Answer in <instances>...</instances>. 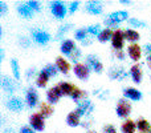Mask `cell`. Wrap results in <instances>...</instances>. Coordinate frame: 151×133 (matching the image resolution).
Listing matches in <instances>:
<instances>
[{"mask_svg": "<svg viewBox=\"0 0 151 133\" xmlns=\"http://www.w3.org/2000/svg\"><path fill=\"white\" fill-rule=\"evenodd\" d=\"M49 11L52 13V16L57 20H64L66 17V13L68 12V7L65 5L64 1H60V0H55V1L49 3Z\"/></svg>", "mask_w": 151, "mask_h": 133, "instance_id": "1", "label": "cell"}, {"mask_svg": "<svg viewBox=\"0 0 151 133\" xmlns=\"http://www.w3.org/2000/svg\"><path fill=\"white\" fill-rule=\"evenodd\" d=\"M31 36H32V39H33V41L39 45H47L48 43L52 40L50 33L42 28H33L31 31Z\"/></svg>", "mask_w": 151, "mask_h": 133, "instance_id": "2", "label": "cell"}, {"mask_svg": "<svg viewBox=\"0 0 151 133\" xmlns=\"http://www.w3.org/2000/svg\"><path fill=\"white\" fill-rule=\"evenodd\" d=\"M94 109H96L94 102L91 101V100L86 99V100H83V101L78 102L77 108H76L74 110L81 116V117H85L86 118V117H90V115L94 112Z\"/></svg>", "mask_w": 151, "mask_h": 133, "instance_id": "3", "label": "cell"}, {"mask_svg": "<svg viewBox=\"0 0 151 133\" xmlns=\"http://www.w3.org/2000/svg\"><path fill=\"white\" fill-rule=\"evenodd\" d=\"M25 104L28 108H31V109H33V108H36L37 105H40V96H39V92L36 91V88H33V86H29V88H27L25 91Z\"/></svg>", "mask_w": 151, "mask_h": 133, "instance_id": "4", "label": "cell"}, {"mask_svg": "<svg viewBox=\"0 0 151 133\" xmlns=\"http://www.w3.org/2000/svg\"><path fill=\"white\" fill-rule=\"evenodd\" d=\"M115 113L119 118H126L127 120V117L131 113V104L126 99H119L117 105H115Z\"/></svg>", "mask_w": 151, "mask_h": 133, "instance_id": "5", "label": "cell"}, {"mask_svg": "<svg viewBox=\"0 0 151 133\" xmlns=\"http://www.w3.org/2000/svg\"><path fill=\"white\" fill-rule=\"evenodd\" d=\"M85 63H86V65L90 68L94 73H97V75H101V73L104 72V69H105L104 64H102V61L98 59V56L93 55V53H90V55L86 56Z\"/></svg>", "mask_w": 151, "mask_h": 133, "instance_id": "6", "label": "cell"}, {"mask_svg": "<svg viewBox=\"0 0 151 133\" xmlns=\"http://www.w3.org/2000/svg\"><path fill=\"white\" fill-rule=\"evenodd\" d=\"M73 72H74V76L78 80L86 81L90 77L91 69L86 65V63H77V64H74V67H73Z\"/></svg>", "mask_w": 151, "mask_h": 133, "instance_id": "7", "label": "cell"}, {"mask_svg": "<svg viewBox=\"0 0 151 133\" xmlns=\"http://www.w3.org/2000/svg\"><path fill=\"white\" fill-rule=\"evenodd\" d=\"M29 126L36 132H42L45 129V118L40 113H32L28 118Z\"/></svg>", "mask_w": 151, "mask_h": 133, "instance_id": "8", "label": "cell"}, {"mask_svg": "<svg viewBox=\"0 0 151 133\" xmlns=\"http://www.w3.org/2000/svg\"><path fill=\"white\" fill-rule=\"evenodd\" d=\"M125 32L122 29H114V33H113L111 37V47L114 51H122L123 45H125Z\"/></svg>", "mask_w": 151, "mask_h": 133, "instance_id": "9", "label": "cell"}, {"mask_svg": "<svg viewBox=\"0 0 151 133\" xmlns=\"http://www.w3.org/2000/svg\"><path fill=\"white\" fill-rule=\"evenodd\" d=\"M24 102L25 101H23L20 97L11 96V97H8L7 101H5V107H7V109H9L11 112L19 113L24 109Z\"/></svg>", "mask_w": 151, "mask_h": 133, "instance_id": "10", "label": "cell"}, {"mask_svg": "<svg viewBox=\"0 0 151 133\" xmlns=\"http://www.w3.org/2000/svg\"><path fill=\"white\" fill-rule=\"evenodd\" d=\"M0 86H1V89L5 93H13V92L16 91L15 80H13L11 76L5 75V73H3V75L0 76Z\"/></svg>", "mask_w": 151, "mask_h": 133, "instance_id": "11", "label": "cell"}, {"mask_svg": "<svg viewBox=\"0 0 151 133\" xmlns=\"http://www.w3.org/2000/svg\"><path fill=\"white\" fill-rule=\"evenodd\" d=\"M107 75H109L110 80L123 81L125 78H127L129 76H130V73L126 72L125 68H122V67H113V68H110V69H109Z\"/></svg>", "mask_w": 151, "mask_h": 133, "instance_id": "12", "label": "cell"}, {"mask_svg": "<svg viewBox=\"0 0 151 133\" xmlns=\"http://www.w3.org/2000/svg\"><path fill=\"white\" fill-rule=\"evenodd\" d=\"M142 55H143V49L142 47L137 43V44H130L127 47V56L130 60H133L135 64L139 63V60L142 59Z\"/></svg>", "mask_w": 151, "mask_h": 133, "instance_id": "13", "label": "cell"}, {"mask_svg": "<svg viewBox=\"0 0 151 133\" xmlns=\"http://www.w3.org/2000/svg\"><path fill=\"white\" fill-rule=\"evenodd\" d=\"M123 99L126 100H131V101H141L142 100V92L138 88H134V86H126L122 91Z\"/></svg>", "mask_w": 151, "mask_h": 133, "instance_id": "14", "label": "cell"}, {"mask_svg": "<svg viewBox=\"0 0 151 133\" xmlns=\"http://www.w3.org/2000/svg\"><path fill=\"white\" fill-rule=\"evenodd\" d=\"M63 97V93H61L58 85H53L50 86L49 89L47 91V101L49 102L50 105H55L60 101V99Z\"/></svg>", "mask_w": 151, "mask_h": 133, "instance_id": "15", "label": "cell"}, {"mask_svg": "<svg viewBox=\"0 0 151 133\" xmlns=\"http://www.w3.org/2000/svg\"><path fill=\"white\" fill-rule=\"evenodd\" d=\"M77 48V45H76L74 40L72 39H64L63 41H61L60 44V52L63 56H66V57H69V56L73 53V51Z\"/></svg>", "mask_w": 151, "mask_h": 133, "instance_id": "16", "label": "cell"}, {"mask_svg": "<svg viewBox=\"0 0 151 133\" xmlns=\"http://www.w3.org/2000/svg\"><path fill=\"white\" fill-rule=\"evenodd\" d=\"M55 64H56V67H57V69H58V72L60 73H63V75H65V76L69 75L72 67H70V63H69L64 56H57V57H56Z\"/></svg>", "mask_w": 151, "mask_h": 133, "instance_id": "17", "label": "cell"}, {"mask_svg": "<svg viewBox=\"0 0 151 133\" xmlns=\"http://www.w3.org/2000/svg\"><path fill=\"white\" fill-rule=\"evenodd\" d=\"M129 73H130V77H131V80L134 81V84H141L142 83V78H143V70H142V67H141L139 63L131 65Z\"/></svg>", "mask_w": 151, "mask_h": 133, "instance_id": "18", "label": "cell"}, {"mask_svg": "<svg viewBox=\"0 0 151 133\" xmlns=\"http://www.w3.org/2000/svg\"><path fill=\"white\" fill-rule=\"evenodd\" d=\"M16 11H17L19 16L23 19H32L35 15L33 9H32L27 3H19V4L16 5Z\"/></svg>", "mask_w": 151, "mask_h": 133, "instance_id": "19", "label": "cell"}, {"mask_svg": "<svg viewBox=\"0 0 151 133\" xmlns=\"http://www.w3.org/2000/svg\"><path fill=\"white\" fill-rule=\"evenodd\" d=\"M85 9H86V12L90 13V15L97 16L104 12V4H102L101 1H89V3H86Z\"/></svg>", "mask_w": 151, "mask_h": 133, "instance_id": "20", "label": "cell"}, {"mask_svg": "<svg viewBox=\"0 0 151 133\" xmlns=\"http://www.w3.org/2000/svg\"><path fill=\"white\" fill-rule=\"evenodd\" d=\"M81 116L78 115L76 110H72V112L68 113L66 116V125L70 126V128H77V126H81Z\"/></svg>", "mask_w": 151, "mask_h": 133, "instance_id": "21", "label": "cell"}, {"mask_svg": "<svg viewBox=\"0 0 151 133\" xmlns=\"http://www.w3.org/2000/svg\"><path fill=\"white\" fill-rule=\"evenodd\" d=\"M49 80H50V76L48 75L44 69H41L39 73H37L35 83H36L37 88H45V86L48 85V83H49Z\"/></svg>", "mask_w": 151, "mask_h": 133, "instance_id": "22", "label": "cell"}, {"mask_svg": "<svg viewBox=\"0 0 151 133\" xmlns=\"http://www.w3.org/2000/svg\"><path fill=\"white\" fill-rule=\"evenodd\" d=\"M53 112H55V108H53V105H50L48 101L40 102V105H39V113L44 118L50 117V116L53 115Z\"/></svg>", "mask_w": 151, "mask_h": 133, "instance_id": "23", "label": "cell"}, {"mask_svg": "<svg viewBox=\"0 0 151 133\" xmlns=\"http://www.w3.org/2000/svg\"><path fill=\"white\" fill-rule=\"evenodd\" d=\"M125 39L127 40L130 44H137V43L139 41V39H141V35H139V32L137 31V29L134 28H127L125 29Z\"/></svg>", "mask_w": 151, "mask_h": 133, "instance_id": "24", "label": "cell"}, {"mask_svg": "<svg viewBox=\"0 0 151 133\" xmlns=\"http://www.w3.org/2000/svg\"><path fill=\"white\" fill-rule=\"evenodd\" d=\"M107 17H110L113 21H115V23L119 25V23H122V21H125V20H129V13H127V11H114V12H111Z\"/></svg>", "mask_w": 151, "mask_h": 133, "instance_id": "25", "label": "cell"}, {"mask_svg": "<svg viewBox=\"0 0 151 133\" xmlns=\"http://www.w3.org/2000/svg\"><path fill=\"white\" fill-rule=\"evenodd\" d=\"M57 85H58V88H60L63 96H65V97H70L72 96L73 89H74V84L69 83V81H61V83H58Z\"/></svg>", "mask_w": 151, "mask_h": 133, "instance_id": "26", "label": "cell"}, {"mask_svg": "<svg viewBox=\"0 0 151 133\" xmlns=\"http://www.w3.org/2000/svg\"><path fill=\"white\" fill-rule=\"evenodd\" d=\"M86 96H88V93H86L83 89H81V88H78L77 85H74V89H73V93H72V96H70V99L73 100L74 102H81V101H83V100H86Z\"/></svg>", "mask_w": 151, "mask_h": 133, "instance_id": "27", "label": "cell"}, {"mask_svg": "<svg viewBox=\"0 0 151 133\" xmlns=\"http://www.w3.org/2000/svg\"><path fill=\"white\" fill-rule=\"evenodd\" d=\"M121 132L122 133H135L137 132V123L130 118L125 120L121 125Z\"/></svg>", "mask_w": 151, "mask_h": 133, "instance_id": "28", "label": "cell"}, {"mask_svg": "<svg viewBox=\"0 0 151 133\" xmlns=\"http://www.w3.org/2000/svg\"><path fill=\"white\" fill-rule=\"evenodd\" d=\"M137 123V129L139 133H150L151 132V124L149 123V120L141 117L135 121Z\"/></svg>", "mask_w": 151, "mask_h": 133, "instance_id": "29", "label": "cell"}, {"mask_svg": "<svg viewBox=\"0 0 151 133\" xmlns=\"http://www.w3.org/2000/svg\"><path fill=\"white\" fill-rule=\"evenodd\" d=\"M113 33L114 31L110 28H104L101 31V33L97 36V40L99 43H107V41H111V37H113Z\"/></svg>", "mask_w": 151, "mask_h": 133, "instance_id": "30", "label": "cell"}, {"mask_svg": "<svg viewBox=\"0 0 151 133\" xmlns=\"http://www.w3.org/2000/svg\"><path fill=\"white\" fill-rule=\"evenodd\" d=\"M72 27H73V24L72 23H65V24H63V25H60L58 27V29H57V32H56V39L61 40L72 29Z\"/></svg>", "mask_w": 151, "mask_h": 133, "instance_id": "31", "label": "cell"}, {"mask_svg": "<svg viewBox=\"0 0 151 133\" xmlns=\"http://www.w3.org/2000/svg\"><path fill=\"white\" fill-rule=\"evenodd\" d=\"M11 70H12V75L15 77V80H20L21 73H20V64L16 59H11Z\"/></svg>", "mask_w": 151, "mask_h": 133, "instance_id": "32", "label": "cell"}, {"mask_svg": "<svg viewBox=\"0 0 151 133\" xmlns=\"http://www.w3.org/2000/svg\"><path fill=\"white\" fill-rule=\"evenodd\" d=\"M89 36H90V35L88 33V29L86 28H78V29H76V32H74V39L81 43L85 41Z\"/></svg>", "mask_w": 151, "mask_h": 133, "instance_id": "33", "label": "cell"}, {"mask_svg": "<svg viewBox=\"0 0 151 133\" xmlns=\"http://www.w3.org/2000/svg\"><path fill=\"white\" fill-rule=\"evenodd\" d=\"M42 69H44L45 72L50 76V77H56V76H57V73H58V69H57V67H56V64H52V63L47 64V65L42 68Z\"/></svg>", "mask_w": 151, "mask_h": 133, "instance_id": "34", "label": "cell"}, {"mask_svg": "<svg viewBox=\"0 0 151 133\" xmlns=\"http://www.w3.org/2000/svg\"><path fill=\"white\" fill-rule=\"evenodd\" d=\"M86 29H88V33L90 35V36H98L102 31V28H101L99 24H91V25H89Z\"/></svg>", "mask_w": 151, "mask_h": 133, "instance_id": "35", "label": "cell"}, {"mask_svg": "<svg viewBox=\"0 0 151 133\" xmlns=\"http://www.w3.org/2000/svg\"><path fill=\"white\" fill-rule=\"evenodd\" d=\"M129 24H130L131 27H134V28H146V23H145L143 20H139V19H135V17H131L129 19Z\"/></svg>", "mask_w": 151, "mask_h": 133, "instance_id": "36", "label": "cell"}, {"mask_svg": "<svg viewBox=\"0 0 151 133\" xmlns=\"http://www.w3.org/2000/svg\"><path fill=\"white\" fill-rule=\"evenodd\" d=\"M81 56H82V52H81V48H78V47H77V48H76V49L73 51V53H72V55L69 56V59H70V60L73 61V63L77 64V63H80L78 60L81 59Z\"/></svg>", "mask_w": 151, "mask_h": 133, "instance_id": "37", "label": "cell"}, {"mask_svg": "<svg viewBox=\"0 0 151 133\" xmlns=\"http://www.w3.org/2000/svg\"><path fill=\"white\" fill-rule=\"evenodd\" d=\"M27 4L33 9V12H40L41 11V3L37 1V0H29V1H27Z\"/></svg>", "mask_w": 151, "mask_h": 133, "instance_id": "38", "label": "cell"}, {"mask_svg": "<svg viewBox=\"0 0 151 133\" xmlns=\"http://www.w3.org/2000/svg\"><path fill=\"white\" fill-rule=\"evenodd\" d=\"M93 94L96 97H98V99H101V100H105L107 96H109V91H104V89H94V92H93Z\"/></svg>", "mask_w": 151, "mask_h": 133, "instance_id": "39", "label": "cell"}, {"mask_svg": "<svg viewBox=\"0 0 151 133\" xmlns=\"http://www.w3.org/2000/svg\"><path fill=\"white\" fill-rule=\"evenodd\" d=\"M19 44L21 45V48H29L31 47V44H32V40L29 39V37H27V36H21L20 39H19Z\"/></svg>", "mask_w": 151, "mask_h": 133, "instance_id": "40", "label": "cell"}, {"mask_svg": "<svg viewBox=\"0 0 151 133\" xmlns=\"http://www.w3.org/2000/svg\"><path fill=\"white\" fill-rule=\"evenodd\" d=\"M78 8H80V1H72L70 4L68 5V12L70 15H73L74 12H77Z\"/></svg>", "mask_w": 151, "mask_h": 133, "instance_id": "41", "label": "cell"}, {"mask_svg": "<svg viewBox=\"0 0 151 133\" xmlns=\"http://www.w3.org/2000/svg\"><path fill=\"white\" fill-rule=\"evenodd\" d=\"M102 133H117V129L113 124H106L102 126Z\"/></svg>", "mask_w": 151, "mask_h": 133, "instance_id": "42", "label": "cell"}, {"mask_svg": "<svg viewBox=\"0 0 151 133\" xmlns=\"http://www.w3.org/2000/svg\"><path fill=\"white\" fill-rule=\"evenodd\" d=\"M114 57L117 59V60H119V61H123L125 60V57H126V53L123 52V49L122 51H114Z\"/></svg>", "mask_w": 151, "mask_h": 133, "instance_id": "43", "label": "cell"}, {"mask_svg": "<svg viewBox=\"0 0 151 133\" xmlns=\"http://www.w3.org/2000/svg\"><path fill=\"white\" fill-rule=\"evenodd\" d=\"M91 125H93V120H91L90 117H86L85 120L81 123V126H82V128H85V129H89Z\"/></svg>", "mask_w": 151, "mask_h": 133, "instance_id": "44", "label": "cell"}, {"mask_svg": "<svg viewBox=\"0 0 151 133\" xmlns=\"http://www.w3.org/2000/svg\"><path fill=\"white\" fill-rule=\"evenodd\" d=\"M8 12V5L5 1H0V16H4Z\"/></svg>", "mask_w": 151, "mask_h": 133, "instance_id": "45", "label": "cell"}, {"mask_svg": "<svg viewBox=\"0 0 151 133\" xmlns=\"http://www.w3.org/2000/svg\"><path fill=\"white\" fill-rule=\"evenodd\" d=\"M19 133H36V131H33L29 125H23L19 129Z\"/></svg>", "mask_w": 151, "mask_h": 133, "instance_id": "46", "label": "cell"}, {"mask_svg": "<svg viewBox=\"0 0 151 133\" xmlns=\"http://www.w3.org/2000/svg\"><path fill=\"white\" fill-rule=\"evenodd\" d=\"M35 75H36V69H35V68H29V69L27 70V73H25V77L28 78V80H31V77H33Z\"/></svg>", "mask_w": 151, "mask_h": 133, "instance_id": "47", "label": "cell"}, {"mask_svg": "<svg viewBox=\"0 0 151 133\" xmlns=\"http://www.w3.org/2000/svg\"><path fill=\"white\" fill-rule=\"evenodd\" d=\"M142 49H143V53L146 56H150L151 55V44H146L145 47H142Z\"/></svg>", "mask_w": 151, "mask_h": 133, "instance_id": "48", "label": "cell"}, {"mask_svg": "<svg viewBox=\"0 0 151 133\" xmlns=\"http://www.w3.org/2000/svg\"><path fill=\"white\" fill-rule=\"evenodd\" d=\"M3 133H16V132H15V129H13V128H11V126H7V128L3 129Z\"/></svg>", "mask_w": 151, "mask_h": 133, "instance_id": "49", "label": "cell"}, {"mask_svg": "<svg viewBox=\"0 0 151 133\" xmlns=\"http://www.w3.org/2000/svg\"><path fill=\"white\" fill-rule=\"evenodd\" d=\"M4 60V49L3 48H0V61Z\"/></svg>", "mask_w": 151, "mask_h": 133, "instance_id": "50", "label": "cell"}, {"mask_svg": "<svg viewBox=\"0 0 151 133\" xmlns=\"http://www.w3.org/2000/svg\"><path fill=\"white\" fill-rule=\"evenodd\" d=\"M146 63H147V65H149V68L151 69V55H150V56H147V59H146Z\"/></svg>", "mask_w": 151, "mask_h": 133, "instance_id": "51", "label": "cell"}, {"mask_svg": "<svg viewBox=\"0 0 151 133\" xmlns=\"http://www.w3.org/2000/svg\"><path fill=\"white\" fill-rule=\"evenodd\" d=\"M121 3H122V4H130V0H121Z\"/></svg>", "mask_w": 151, "mask_h": 133, "instance_id": "52", "label": "cell"}, {"mask_svg": "<svg viewBox=\"0 0 151 133\" xmlns=\"http://www.w3.org/2000/svg\"><path fill=\"white\" fill-rule=\"evenodd\" d=\"M86 133H97V132H96V131H88Z\"/></svg>", "mask_w": 151, "mask_h": 133, "instance_id": "53", "label": "cell"}, {"mask_svg": "<svg viewBox=\"0 0 151 133\" xmlns=\"http://www.w3.org/2000/svg\"><path fill=\"white\" fill-rule=\"evenodd\" d=\"M150 133H151V132H150Z\"/></svg>", "mask_w": 151, "mask_h": 133, "instance_id": "54", "label": "cell"}]
</instances>
